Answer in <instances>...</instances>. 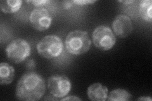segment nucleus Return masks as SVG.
<instances>
[{
    "label": "nucleus",
    "mask_w": 152,
    "mask_h": 101,
    "mask_svg": "<svg viewBox=\"0 0 152 101\" xmlns=\"http://www.w3.org/2000/svg\"><path fill=\"white\" fill-rule=\"evenodd\" d=\"M118 1L122 4H124L126 5H129V4H133L136 2V1H134V0H125V1Z\"/></svg>",
    "instance_id": "obj_17"
},
{
    "label": "nucleus",
    "mask_w": 152,
    "mask_h": 101,
    "mask_svg": "<svg viewBox=\"0 0 152 101\" xmlns=\"http://www.w3.org/2000/svg\"><path fill=\"white\" fill-rule=\"evenodd\" d=\"M46 91V84L42 76L35 72H28L19 79L15 90L20 100L36 101L41 99Z\"/></svg>",
    "instance_id": "obj_1"
},
{
    "label": "nucleus",
    "mask_w": 152,
    "mask_h": 101,
    "mask_svg": "<svg viewBox=\"0 0 152 101\" xmlns=\"http://www.w3.org/2000/svg\"><path fill=\"white\" fill-rule=\"evenodd\" d=\"M131 97V94L126 90L117 89L112 91L107 99L110 101H127L130 100Z\"/></svg>",
    "instance_id": "obj_13"
},
{
    "label": "nucleus",
    "mask_w": 152,
    "mask_h": 101,
    "mask_svg": "<svg viewBox=\"0 0 152 101\" xmlns=\"http://www.w3.org/2000/svg\"><path fill=\"white\" fill-rule=\"evenodd\" d=\"M27 2L31 3L33 5L37 8H41V7L46 5L47 4L50 3L51 1L48 0H34V1H27Z\"/></svg>",
    "instance_id": "obj_14"
},
{
    "label": "nucleus",
    "mask_w": 152,
    "mask_h": 101,
    "mask_svg": "<svg viewBox=\"0 0 152 101\" xmlns=\"http://www.w3.org/2000/svg\"><path fill=\"white\" fill-rule=\"evenodd\" d=\"M61 100H81V99H80L79 97H77V96H74V95H70L68 96V97H64V99H61Z\"/></svg>",
    "instance_id": "obj_16"
},
{
    "label": "nucleus",
    "mask_w": 152,
    "mask_h": 101,
    "mask_svg": "<svg viewBox=\"0 0 152 101\" xmlns=\"http://www.w3.org/2000/svg\"><path fill=\"white\" fill-rule=\"evenodd\" d=\"M71 1H65L64 4V7L65 8H69L70 7H72V4H71Z\"/></svg>",
    "instance_id": "obj_18"
},
{
    "label": "nucleus",
    "mask_w": 152,
    "mask_h": 101,
    "mask_svg": "<svg viewBox=\"0 0 152 101\" xmlns=\"http://www.w3.org/2000/svg\"><path fill=\"white\" fill-rule=\"evenodd\" d=\"M108 90L100 83H94L88 89V97L93 101H104L108 98Z\"/></svg>",
    "instance_id": "obj_9"
},
{
    "label": "nucleus",
    "mask_w": 152,
    "mask_h": 101,
    "mask_svg": "<svg viewBox=\"0 0 152 101\" xmlns=\"http://www.w3.org/2000/svg\"><path fill=\"white\" fill-rule=\"evenodd\" d=\"M15 70L13 67L7 62L0 64V84L8 85L11 84L14 78Z\"/></svg>",
    "instance_id": "obj_10"
},
{
    "label": "nucleus",
    "mask_w": 152,
    "mask_h": 101,
    "mask_svg": "<svg viewBox=\"0 0 152 101\" xmlns=\"http://www.w3.org/2000/svg\"><path fill=\"white\" fill-rule=\"evenodd\" d=\"M72 2L76 4H79V5H84V4L94 3L96 2V1L95 0H74Z\"/></svg>",
    "instance_id": "obj_15"
},
{
    "label": "nucleus",
    "mask_w": 152,
    "mask_h": 101,
    "mask_svg": "<svg viewBox=\"0 0 152 101\" xmlns=\"http://www.w3.org/2000/svg\"><path fill=\"white\" fill-rule=\"evenodd\" d=\"M112 28L115 35L121 38L129 36L132 32L133 25L131 19L126 15H117L112 23Z\"/></svg>",
    "instance_id": "obj_8"
},
{
    "label": "nucleus",
    "mask_w": 152,
    "mask_h": 101,
    "mask_svg": "<svg viewBox=\"0 0 152 101\" xmlns=\"http://www.w3.org/2000/svg\"><path fill=\"white\" fill-rule=\"evenodd\" d=\"M48 88L55 97H64L70 91L71 82L65 75H53L48 80Z\"/></svg>",
    "instance_id": "obj_6"
},
{
    "label": "nucleus",
    "mask_w": 152,
    "mask_h": 101,
    "mask_svg": "<svg viewBox=\"0 0 152 101\" xmlns=\"http://www.w3.org/2000/svg\"><path fill=\"white\" fill-rule=\"evenodd\" d=\"M152 1L151 0H142L140 2L139 13L141 17L146 22H151Z\"/></svg>",
    "instance_id": "obj_12"
},
{
    "label": "nucleus",
    "mask_w": 152,
    "mask_h": 101,
    "mask_svg": "<svg viewBox=\"0 0 152 101\" xmlns=\"http://www.w3.org/2000/svg\"><path fill=\"white\" fill-rule=\"evenodd\" d=\"M28 19L31 26L38 31L47 30L52 22V17L49 12L46 8L41 7L33 9Z\"/></svg>",
    "instance_id": "obj_7"
},
{
    "label": "nucleus",
    "mask_w": 152,
    "mask_h": 101,
    "mask_svg": "<svg viewBox=\"0 0 152 101\" xmlns=\"http://www.w3.org/2000/svg\"><path fill=\"white\" fill-rule=\"evenodd\" d=\"M152 99L150 97H142L137 99V100H150L151 101Z\"/></svg>",
    "instance_id": "obj_19"
},
{
    "label": "nucleus",
    "mask_w": 152,
    "mask_h": 101,
    "mask_svg": "<svg viewBox=\"0 0 152 101\" xmlns=\"http://www.w3.org/2000/svg\"><path fill=\"white\" fill-rule=\"evenodd\" d=\"M22 4V0H1L0 1V8L3 13H13L18 12Z\"/></svg>",
    "instance_id": "obj_11"
},
{
    "label": "nucleus",
    "mask_w": 152,
    "mask_h": 101,
    "mask_svg": "<svg viewBox=\"0 0 152 101\" xmlns=\"http://www.w3.org/2000/svg\"><path fill=\"white\" fill-rule=\"evenodd\" d=\"M62 40L56 35L44 37L37 43V51L39 55L47 59L58 57L63 52Z\"/></svg>",
    "instance_id": "obj_3"
},
{
    "label": "nucleus",
    "mask_w": 152,
    "mask_h": 101,
    "mask_svg": "<svg viewBox=\"0 0 152 101\" xmlns=\"http://www.w3.org/2000/svg\"><path fill=\"white\" fill-rule=\"evenodd\" d=\"M94 45L102 51L111 49L115 44L116 37L110 28L104 25H99L94 30L92 33Z\"/></svg>",
    "instance_id": "obj_5"
},
{
    "label": "nucleus",
    "mask_w": 152,
    "mask_h": 101,
    "mask_svg": "<svg viewBox=\"0 0 152 101\" xmlns=\"http://www.w3.org/2000/svg\"><path fill=\"white\" fill-rule=\"evenodd\" d=\"M5 51L10 61L14 63H20L30 56L31 48L25 39H16L7 46Z\"/></svg>",
    "instance_id": "obj_4"
},
{
    "label": "nucleus",
    "mask_w": 152,
    "mask_h": 101,
    "mask_svg": "<svg viewBox=\"0 0 152 101\" xmlns=\"http://www.w3.org/2000/svg\"><path fill=\"white\" fill-rule=\"evenodd\" d=\"M65 44L66 49L69 53L80 55L88 52L91 46V40L87 32L76 30L68 33Z\"/></svg>",
    "instance_id": "obj_2"
}]
</instances>
